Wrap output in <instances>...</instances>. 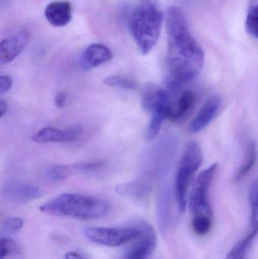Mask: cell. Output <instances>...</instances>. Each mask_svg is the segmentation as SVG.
<instances>
[{"label":"cell","mask_w":258,"mask_h":259,"mask_svg":"<svg viewBox=\"0 0 258 259\" xmlns=\"http://www.w3.org/2000/svg\"><path fill=\"white\" fill-rule=\"evenodd\" d=\"M166 30L167 85L174 92L199 74L204 65V54L189 31L184 13L180 8L171 6L168 9Z\"/></svg>","instance_id":"obj_1"},{"label":"cell","mask_w":258,"mask_h":259,"mask_svg":"<svg viewBox=\"0 0 258 259\" xmlns=\"http://www.w3.org/2000/svg\"><path fill=\"white\" fill-rule=\"evenodd\" d=\"M164 15L159 0H139L130 12L128 26L142 55H148L160 37Z\"/></svg>","instance_id":"obj_2"},{"label":"cell","mask_w":258,"mask_h":259,"mask_svg":"<svg viewBox=\"0 0 258 259\" xmlns=\"http://www.w3.org/2000/svg\"><path fill=\"white\" fill-rule=\"evenodd\" d=\"M109 210L110 205L104 199L80 193H63L39 207V211L48 215L82 221L101 219Z\"/></svg>","instance_id":"obj_3"},{"label":"cell","mask_w":258,"mask_h":259,"mask_svg":"<svg viewBox=\"0 0 258 259\" xmlns=\"http://www.w3.org/2000/svg\"><path fill=\"white\" fill-rule=\"evenodd\" d=\"M171 94L154 83H148L142 92V109L151 114L146 137L151 140L160 132L167 118H171L173 110Z\"/></svg>","instance_id":"obj_4"},{"label":"cell","mask_w":258,"mask_h":259,"mask_svg":"<svg viewBox=\"0 0 258 259\" xmlns=\"http://www.w3.org/2000/svg\"><path fill=\"white\" fill-rule=\"evenodd\" d=\"M202 161V151L198 143L196 142L188 143L179 164L174 185V196L180 213L184 212L186 210L189 187Z\"/></svg>","instance_id":"obj_5"},{"label":"cell","mask_w":258,"mask_h":259,"mask_svg":"<svg viewBox=\"0 0 258 259\" xmlns=\"http://www.w3.org/2000/svg\"><path fill=\"white\" fill-rule=\"evenodd\" d=\"M83 235L89 241L108 247H118L135 241L142 234V231L131 222L125 228L87 227L83 231Z\"/></svg>","instance_id":"obj_6"},{"label":"cell","mask_w":258,"mask_h":259,"mask_svg":"<svg viewBox=\"0 0 258 259\" xmlns=\"http://www.w3.org/2000/svg\"><path fill=\"white\" fill-rule=\"evenodd\" d=\"M218 167V164H212L211 167L201 172L195 180L188 199L189 208L192 210V214H212V208L209 203V193Z\"/></svg>","instance_id":"obj_7"},{"label":"cell","mask_w":258,"mask_h":259,"mask_svg":"<svg viewBox=\"0 0 258 259\" xmlns=\"http://www.w3.org/2000/svg\"><path fill=\"white\" fill-rule=\"evenodd\" d=\"M131 222L142 230V234L127 249L122 259H148L157 245L156 231L143 219H134Z\"/></svg>","instance_id":"obj_8"},{"label":"cell","mask_w":258,"mask_h":259,"mask_svg":"<svg viewBox=\"0 0 258 259\" xmlns=\"http://www.w3.org/2000/svg\"><path fill=\"white\" fill-rule=\"evenodd\" d=\"M103 165V161H83L75 164H59L50 167L46 172V176L53 182H59L74 175L95 171Z\"/></svg>","instance_id":"obj_9"},{"label":"cell","mask_w":258,"mask_h":259,"mask_svg":"<svg viewBox=\"0 0 258 259\" xmlns=\"http://www.w3.org/2000/svg\"><path fill=\"white\" fill-rule=\"evenodd\" d=\"M30 40L27 30H21L6 36L0 42V64L6 65L15 60L26 48Z\"/></svg>","instance_id":"obj_10"},{"label":"cell","mask_w":258,"mask_h":259,"mask_svg":"<svg viewBox=\"0 0 258 259\" xmlns=\"http://www.w3.org/2000/svg\"><path fill=\"white\" fill-rule=\"evenodd\" d=\"M83 132L80 126H73L65 130L47 127L39 130L32 137V140L36 143H65L75 141Z\"/></svg>","instance_id":"obj_11"},{"label":"cell","mask_w":258,"mask_h":259,"mask_svg":"<svg viewBox=\"0 0 258 259\" xmlns=\"http://www.w3.org/2000/svg\"><path fill=\"white\" fill-rule=\"evenodd\" d=\"M3 193L7 200L16 204L28 203L42 196V192L38 187L19 182L6 184L3 188Z\"/></svg>","instance_id":"obj_12"},{"label":"cell","mask_w":258,"mask_h":259,"mask_svg":"<svg viewBox=\"0 0 258 259\" xmlns=\"http://www.w3.org/2000/svg\"><path fill=\"white\" fill-rule=\"evenodd\" d=\"M113 53L106 46L92 44L86 47L80 59V67L83 71H87L97 68L106 62H110Z\"/></svg>","instance_id":"obj_13"},{"label":"cell","mask_w":258,"mask_h":259,"mask_svg":"<svg viewBox=\"0 0 258 259\" xmlns=\"http://www.w3.org/2000/svg\"><path fill=\"white\" fill-rule=\"evenodd\" d=\"M221 104L222 100L218 96H214L208 100L191 122L189 131L192 134H197L205 128L216 116Z\"/></svg>","instance_id":"obj_14"},{"label":"cell","mask_w":258,"mask_h":259,"mask_svg":"<svg viewBox=\"0 0 258 259\" xmlns=\"http://www.w3.org/2000/svg\"><path fill=\"white\" fill-rule=\"evenodd\" d=\"M157 219L159 228L166 232L175 223L173 211L172 196L169 187H165L159 193L157 203Z\"/></svg>","instance_id":"obj_15"},{"label":"cell","mask_w":258,"mask_h":259,"mask_svg":"<svg viewBox=\"0 0 258 259\" xmlns=\"http://www.w3.org/2000/svg\"><path fill=\"white\" fill-rule=\"evenodd\" d=\"M72 5L68 1L51 2L45 8V19L51 25L56 27H65L72 18Z\"/></svg>","instance_id":"obj_16"},{"label":"cell","mask_w":258,"mask_h":259,"mask_svg":"<svg viewBox=\"0 0 258 259\" xmlns=\"http://www.w3.org/2000/svg\"><path fill=\"white\" fill-rule=\"evenodd\" d=\"M152 190V181L149 179L136 180L115 187V192L120 196L131 199H141L146 197Z\"/></svg>","instance_id":"obj_17"},{"label":"cell","mask_w":258,"mask_h":259,"mask_svg":"<svg viewBox=\"0 0 258 259\" xmlns=\"http://www.w3.org/2000/svg\"><path fill=\"white\" fill-rule=\"evenodd\" d=\"M195 101L196 96L193 91L189 90L184 91L180 95L176 104L173 105L172 113L170 118L174 121L184 119L194 107Z\"/></svg>","instance_id":"obj_18"},{"label":"cell","mask_w":258,"mask_h":259,"mask_svg":"<svg viewBox=\"0 0 258 259\" xmlns=\"http://www.w3.org/2000/svg\"><path fill=\"white\" fill-rule=\"evenodd\" d=\"M257 146L253 140H249L247 141L245 146V159L239 170L236 171L235 175V180L237 181H241L244 177L246 176L250 170L253 168L256 161H257Z\"/></svg>","instance_id":"obj_19"},{"label":"cell","mask_w":258,"mask_h":259,"mask_svg":"<svg viewBox=\"0 0 258 259\" xmlns=\"http://www.w3.org/2000/svg\"><path fill=\"white\" fill-rule=\"evenodd\" d=\"M257 234L253 231H249L248 234L242 240L237 242L227 254L226 259H245L250 247L252 245Z\"/></svg>","instance_id":"obj_20"},{"label":"cell","mask_w":258,"mask_h":259,"mask_svg":"<svg viewBox=\"0 0 258 259\" xmlns=\"http://www.w3.org/2000/svg\"><path fill=\"white\" fill-rule=\"evenodd\" d=\"M212 214L207 213H199V214H193L192 218V229L195 234L199 236H204L209 234L212 229Z\"/></svg>","instance_id":"obj_21"},{"label":"cell","mask_w":258,"mask_h":259,"mask_svg":"<svg viewBox=\"0 0 258 259\" xmlns=\"http://www.w3.org/2000/svg\"><path fill=\"white\" fill-rule=\"evenodd\" d=\"M249 203L251 207V229L258 234V178L251 184L249 190Z\"/></svg>","instance_id":"obj_22"},{"label":"cell","mask_w":258,"mask_h":259,"mask_svg":"<svg viewBox=\"0 0 258 259\" xmlns=\"http://www.w3.org/2000/svg\"><path fill=\"white\" fill-rule=\"evenodd\" d=\"M21 249L16 242L9 237H1L0 259H10L19 256Z\"/></svg>","instance_id":"obj_23"},{"label":"cell","mask_w":258,"mask_h":259,"mask_svg":"<svg viewBox=\"0 0 258 259\" xmlns=\"http://www.w3.org/2000/svg\"><path fill=\"white\" fill-rule=\"evenodd\" d=\"M24 226V221L18 217L7 218L3 221L0 228L1 237H9L21 231Z\"/></svg>","instance_id":"obj_24"},{"label":"cell","mask_w":258,"mask_h":259,"mask_svg":"<svg viewBox=\"0 0 258 259\" xmlns=\"http://www.w3.org/2000/svg\"><path fill=\"white\" fill-rule=\"evenodd\" d=\"M106 86L119 88L124 90H135L137 87V83L130 77L122 75H113L106 77L104 80Z\"/></svg>","instance_id":"obj_25"},{"label":"cell","mask_w":258,"mask_h":259,"mask_svg":"<svg viewBox=\"0 0 258 259\" xmlns=\"http://www.w3.org/2000/svg\"><path fill=\"white\" fill-rule=\"evenodd\" d=\"M245 27L249 34L258 39V6H250L245 21Z\"/></svg>","instance_id":"obj_26"},{"label":"cell","mask_w":258,"mask_h":259,"mask_svg":"<svg viewBox=\"0 0 258 259\" xmlns=\"http://www.w3.org/2000/svg\"><path fill=\"white\" fill-rule=\"evenodd\" d=\"M13 80L9 75H2L0 77V94L1 95L7 94L12 89Z\"/></svg>","instance_id":"obj_27"},{"label":"cell","mask_w":258,"mask_h":259,"mask_svg":"<svg viewBox=\"0 0 258 259\" xmlns=\"http://www.w3.org/2000/svg\"><path fill=\"white\" fill-rule=\"evenodd\" d=\"M69 101V94H66V93H59L55 97V106L59 109H63V108L68 106Z\"/></svg>","instance_id":"obj_28"},{"label":"cell","mask_w":258,"mask_h":259,"mask_svg":"<svg viewBox=\"0 0 258 259\" xmlns=\"http://www.w3.org/2000/svg\"><path fill=\"white\" fill-rule=\"evenodd\" d=\"M64 258L65 259H86V256L83 254L77 252V251H71V252H67Z\"/></svg>","instance_id":"obj_29"},{"label":"cell","mask_w":258,"mask_h":259,"mask_svg":"<svg viewBox=\"0 0 258 259\" xmlns=\"http://www.w3.org/2000/svg\"><path fill=\"white\" fill-rule=\"evenodd\" d=\"M8 111V104L3 100H0V117L3 118Z\"/></svg>","instance_id":"obj_30"},{"label":"cell","mask_w":258,"mask_h":259,"mask_svg":"<svg viewBox=\"0 0 258 259\" xmlns=\"http://www.w3.org/2000/svg\"><path fill=\"white\" fill-rule=\"evenodd\" d=\"M10 1L11 0H0V4H1V7L3 8V6H7Z\"/></svg>","instance_id":"obj_31"},{"label":"cell","mask_w":258,"mask_h":259,"mask_svg":"<svg viewBox=\"0 0 258 259\" xmlns=\"http://www.w3.org/2000/svg\"><path fill=\"white\" fill-rule=\"evenodd\" d=\"M251 6H258V0H251Z\"/></svg>","instance_id":"obj_32"}]
</instances>
